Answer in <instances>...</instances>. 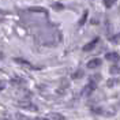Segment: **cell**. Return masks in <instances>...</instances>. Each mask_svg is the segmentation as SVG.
<instances>
[{"label":"cell","mask_w":120,"mask_h":120,"mask_svg":"<svg viewBox=\"0 0 120 120\" xmlns=\"http://www.w3.org/2000/svg\"><path fill=\"white\" fill-rule=\"evenodd\" d=\"M105 59L109 60V61H115V63H117L120 60V55L117 52H109L105 55Z\"/></svg>","instance_id":"1"},{"label":"cell","mask_w":120,"mask_h":120,"mask_svg":"<svg viewBox=\"0 0 120 120\" xmlns=\"http://www.w3.org/2000/svg\"><path fill=\"white\" fill-rule=\"evenodd\" d=\"M97 44H98V38H94L93 41H90L89 44H86L85 46H83V52H89V51H91Z\"/></svg>","instance_id":"2"},{"label":"cell","mask_w":120,"mask_h":120,"mask_svg":"<svg viewBox=\"0 0 120 120\" xmlns=\"http://www.w3.org/2000/svg\"><path fill=\"white\" fill-rule=\"evenodd\" d=\"M101 66V60L100 59H91L87 63V68H90V70H93V68H96V67H100Z\"/></svg>","instance_id":"3"},{"label":"cell","mask_w":120,"mask_h":120,"mask_svg":"<svg viewBox=\"0 0 120 120\" xmlns=\"http://www.w3.org/2000/svg\"><path fill=\"white\" fill-rule=\"evenodd\" d=\"M45 120H66L60 113H49L46 117H45Z\"/></svg>","instance_id":"4"},{"label":"cell","mask_w":120,"mask_h":120,"mask_svg":"<svg viewBox=\"0 0 120 120\" xmlns=\"http://www.w3.org/2000/svg\"><path fill=\"white\" fill-rule=\"evenodd\" d=\"M93 89H94V85H93V83H89V85L83 89V96H89L90 93L93 91Z\"/></svg>","instance_id":"5"},{"label":"cell","mask_w":120,"mask_h":120,"mask_svg":"<svg viewBox=\"0 0 120 120\" xmlns=\"http://www.w3.org/2000/svg\"><path fill=\"white\" fill-rule=\"evenodd\" d=\"M116 1H117V0H104V4H105V7L106 8H111Z\"/></svg>","instance_id":"6"},{"label":"cell","mask_w":120,"mask_h":120,"mask_svg":"<svg viewBox=\"0 0 120 120\" xmlns=\"http://www.w3.org/2000/svg\"><path fill=\"white\" fill-rule=\"evenodd\" d=\"M86 18H87V11H85V14H83L82 19L79 21V25H83V23H85V21H86Z\"/></svg>","instance_id":"7"},{"label":"cell","mask_w":120,"mask_h":120,"mask_svg":"<svg viewBox=\"0 0 120 120\" xmlns=\"http://www.w3.org/2000/svg\"><path fill=\"white\" fill-rule=\"evenodd\" d=\"M112 41L115 42V44H119V42H120V34H117V36H115V37L112 38Z\"/></svg>","instance_id":"8"},{"label":"cell","mask_w":120,"mask_h":120,"mask_svg":"<svg viewBox=\"0 0 120 120\" xmlns=\"http://www.w3.org/2000/svg\"><path fill=\"white\" fill-rule=\"evenodd\" d=\"M6 85H7L6 81H1V79H0V91H1L3 89H6Z\"/></svg>","instance_id":"9"},{"label":"cell","mask_w":120,"mask_h":120,"mask_svg":"<svg viewBox=\"0 0 120 120\" xmlns=\"http://www.w3.org/2000/svg\"><path fill=\"white\" fill-rule=\"evenodd\" d=\"M113 83H117V81H116V79H111V81H108V86H109V87H112Z\"/></svg>","instance_id":"10"}]
</instances>
